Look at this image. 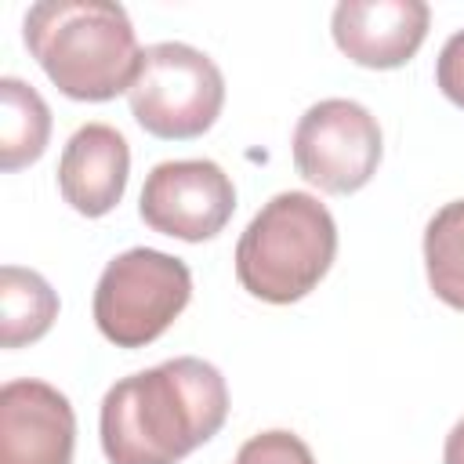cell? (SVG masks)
I'll return each mask as SVG.
<instances>
[{
  "label": "cell",
  "instance_id": "obj_1",
  "mask_svg": "<svg viewBox=\"0 0 464 464\" xmlns=\"http://www.w3.org/2000/svg\"><path fill=\"white\" fill-rule=\"evenodd\" d=\"M228 420V384L221 370L196 355L120 377L98 413L109 464H181Z\"/></svg>",
  "mask_w": 464,
  "mask_h": 464
},
{
  "label": "cell",
  "instance_id": "obj_2",
  "mask_svg": "<svg viewBox=\"0 0 464 464\" xmlns=\"http://www.w3.org/2000/svg\"><path fill=\"white\" fill-rule=\"evenodd\" d=\"M22 40L72 102H112L130 91L141 65L138 33L109 0H40L22 18Z\"/></svg>",
  "mask_w": 464,
  "mask_h": 464
},
{
  "label": "cell",
  "instance_id": "obj_3",
  "mask_svg": "<svg viewBox=\"0 0 464 464\" xmlns=\"http://www.w3.org/2000/svg\"><path fill=\"white\" fill-rule=\"evenodd\" d=\"M337 257V225L312 192H276L236 243V279L265 304L308 297Z\"/></svg>",
  "mask_w": 464,
  "mask_h": 464
},
{
  "label": "cell",
  "instance_id": "obj_4",
  "mask_svg": "<svg viewBox=\"0 0 464 464\" xmlns=\"http://www.w3.org/2000/svg\"><path fill=\"white\" fill-rule=\"evenodd\" d=\"M192 297V272L181 257L130 246L116 254L94 286V326L116 348H145L163 337Z\"/></svg>",
  "mask_w": 464,
  "mask_h": 464
},
{
  "label": "cell",
  "instance_id": "obj_5",
  "mask_svg": "<svg viewBox=\"0 0 464 464\" xmlns=\"http://www.w3.org/2000/svg\"><path fill=\"white\" fill-rule=\"evenodd\" d=\"M127 102L134 123L152 138L188 141L218 123L225 105V76L199 47L163 40L141 51Z\"/></svg>",
  "mask_w": 464,
  "mask_h": 464
},
{
  "label": "cell",
  "instance_id": "obj_6",
  "mask_svg": "<svg viewBox=\"0 0 464 464\" xmlns=\"http://www.w3.org/2000/svg\"><path fill=\"white\" fill-rule=\"evenodd\" d=\"M290 152L308 185L330 196H352L377 174L384 138L366 105L352 98H323L297 120Z\"/></svg>",
  "mask_w": 464,
  "mask_h": 464
},
{
  "label": "cell",
  "instance_id": "obj_7",
  "mask_svg": "<svg viewBox=\"0 0 464 464\" xmlns=\"http://www.w3.org/2000/svg\"><path fill=\"white\" fill-rule=\"evenodd\" d=\"M141 221L170 239H214L236 214V185L214 160H163L138 196Z\"/></svg>",
  "mask_w": 464,
  "mask_h": 464
},
{
  "label": "cell",
  "instance_id": "obj_8",
  "mask_svg": "<svg viewBox=\"0 0 464 464\" xmlns=\"http://www.w3.org/2000/svg\"><path fill=\"white\" fill-rule=\"evenodd\" d=\"M76 413L65 392L18 377L0 388V464H72Z\"/></svg>",
  "mask_w": 464,
  "mask_h": 464
},
{
  "label": "cell",
  "instance_id": "obj_9",
  "mask_svg": "<svg viewBox=\"0 0 464 464\" xmlns=\"http://www.w3.org/2000/svg\"><path fill=\"white\" fill-rule=\"evenodd\" d=\"M431 25L424 0H341L330 14L337 51L362 69L406 65Z\"/></svg>",
  "mask_w": 464,
  "mask_h": 464
},
{
  "label": "cell",
  "instance_id": "obj_10",
  "mask_svg": "<svg viewBox=\"0 0 464 464\" xmlns=\"http://www.w3.org/2000/svg\"><path fill=\"white\" fill-rule=\"evenodd\" d=\"M130 149L109 123H83L58 156V192L83 218H105L127 192Z\"/></svg>",
  "mask_w": 464,
  "mask_h": 464
},
{
  "label": "cell",
  "instance_id": "obj_11",
  "mask_svg": "<svg viewBox=\"0 0 464 464\" xmlns=\"http://www.w3.org/2000/svg\"><path fill=\"white\" fill-rule=\"evenodd\" d=\"M51 141V109L44 94L18 80H0V167L7 174L36 163Z\"/></svg>",
  "mask_w": 464,
  "mask_h": 464
},
{
  "label": "cell",
  "instance_id": "obj_12",
  "mask_svg": "<svg viewBox=\"0 0 464 464\" xmlns=\"http://www.w3.org/2000/svg\"><path fill=\"white\" fill-rule=\"evenodd\" d=\"M58 319V294L54 286L22 265L0 268V344L25 348L40 341Z\"/></svg>",
  "mask_w": 464,
  "mask_h": 464
},
{
  "label": "cell",
  "instance_id": "obj_13",
  "mask_svg": "<svg viewBox=\"0 0 464 464\" xmlns=\"http://www.w3.org/2000/svg\"><path fill=\"white\" fill-rule=\"evenodd\" d=\"M424 272L431 294L464 312V199L442 203L424 228Z\"/></svg>",
  "mask_w": 464,
  "mask_h": 464
},
{
  "label": "cell",
  "instance_id": "obj_14",
  "mask_svg": "<svg viewBox=\"0 0 464 464\" xmlns=\"http://www.w3.org/2000/svg\"><path fill=\"white\" fill-rule=\"evenodd\" d=\"M232 464H315V457L301 435L286 428H272V431L250 435L232 457Z\"/></svg>",
  "mask_w": 464,
  "mask_h": 464
},
{
  "label": "cell",
  "instance_id": "obj_15",
  "mask_svg": "<svg viewBox=\"0 0 464 464\" xmlns=\"http://www.w3.org/2000/svg\"><path fill=\"white\" fill-rule=\"evenodd\" d=\"M435 83L457 109H464V29H457L442 44L435 58Z\"/></svg>",
  "mask_w": 464,
  "mask_h": 464
},
{
  "label": "cell",
  "instance_id": "obj_16",
  "mask_svg": "<svg viewBox=\"0 0 464 464\" xmlns=\"http://www.w3.org/2000/svg\"><path fill=\"white\" fill-rule=\"evenodd\" d=\"M442 464H464V417L450 428L446 446H442Z\"/></svg>",
  "mask_w": 464,
  "mask_h": 464
}]
</instances>
